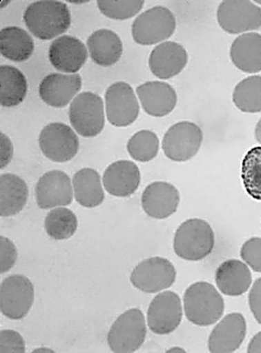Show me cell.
Returning a JSON list of instances; mask_svg holds the SVG:
<instances>
[{
  "instance_id": "obj_23",
  "label": "cell",
  "mask_w": 261,
  "mask_h": 353,
  "mask_svg": "<svg viewBox=\"0 0 261 353\" xmlns=\"http://www.w3.org/2000/svg\"><path fill=\"white\" fill-rule=\"evenodd\" d=\"M90 58L104 68L114 65L122 58L123 43L117 33L108 29H99L86 41Z\"/></svg>"
},
{
  "instance_id": "obj_9",
  "label": "cell",
  "mask_w": 261,
  "mask_h": 353,
  "mask_svg": "<svg viewBox=\"0 0 261 353\" xmlns=\"http://www.w3.org/2000/svg\"><path fill=\"white\" fill-rule=\"evenodd\" d=\"M217 21L231 34L253 32L261 28V8L249 0H225L217 9Z\"/></svg>"
},
{
  "instance_id": "obj_28",
  "label": "cell",
  "mask_w": 261,
  "mask_h": 353,
  "mask_svg": "<svg viewBox=\"0 0 261 353\" xmlns=\"http://www.w3.org/2000/svg\"><path fill=\"white\" fill-rule=\"evenodd\" d=\"M0 104L3 108H16L25 101L28 82L25 74L12 65L0 66Z\"/></svg>"
},
{
  "instance_id": "obj_4",
  "label": "cell",
  "mask_w": 261,
  "mask_h": 353,
  "mask_svg": "<svg viewBox=\"0 0 261 353\" xmlns=\"http://www.w3.org/2000/svg\"><path fill=\"white\" fill-rule=\"evenodd\" d=\"M146 320L139 308L119 314L108 332V345L114 353H132L141 349L146 339Z\"/></svg>"
},
{
  "instance_id": "obj_35",
  "label": "cell",
  "mask_w": 261,
  "mask_h": 353,
  "mask_svg": "<svg viewBox=\"0 0 261 353\" xmlns=\"http://www.w3.org/2000/svg\"><path fill=\"white\" fill-rule=\"evenodd\" d=\"M0 352L25 353L26 342L23 336L18 331L12 329L0 331Z\"/></svg>"
},
{
  "instance_id": "obj_20",
  "label": "cell",
  "mask_w": 261,
  "mask_h": 353,
  "mask_svg": "<svg viewBox=\"0 0 261 353\" xmlns=\"http://www.w3.org/2000/svg\"><path fill=\"white\" fill-rule=\"evenodd\" d=\"M137 95L145 113L153 117L168 115L177 104L175 88L162 81L143 83L137 86Z\"/></svg>"
},
{
  "instance_id": "obj_18",
  "label": "cell",
  "mask_w": 261,
  "mask_h": 353,
  "mask_svg": "<svg viewBox=\"0 0 261 353\" xmlns=\"http://www.w3.org/2000/svg\"><path fill=\"white\" fill-rule=\"evenodd\" d=\"M181 196L170 182H152L145 188L141 198L143 211L155 220L170 218L177 211Z\"/></svg>"
},
{
  "instance_id": "obj_41",
  "label": "cell",
  "mask_w": 261,
  "mask_h": 353,
  "mask_svg": "<svg viewBox=\"0 0 261 353\" xmlns=\"http://www.w3.org/2000/svg\"><path fill=\"white\" fill-rule=\"evenodd\" d=\"M34 352H55L50 347H37L35 349Z\"/></svg>"
},
{
  "instance_id": "obj_10",
  "label": "cell",
  "mask_w": 261,
  "mask_h": 353,
  "mask_svg": "<svg viewBox=\"0 0 261 353\" xmlns=\"http://www.w3.org/2000/svg\"><path fill=\"white\" fill-rule=\"evenodd\" d=\"M130 281V284L141 292H161L175 283V266L164 257H148L134 268Z\"/></svg>"
},
{
  "instance_id": "obj_38",
  "label": "cell",
  "mask_w": 261,
  "mask_h": 353,
  "mask_svg": "<svg viewBox=\"0 0 261 353\" xmlns=\"http://www.w3.org/2000/svg\"><path fill=\"white\" fill-rule=\"evenodd\" d=\"M0 169L6 168L9 163H12V157H14V146H12L10 138L0 132Z\"/></svg>"
},
{
  "instance_id": "obj_8",
  "label": "cell",
  "mask_w": 261,
  "mask_h": 353,
  "mask_svg": "<svg viewBox=\"0 0 261 353\" xmlns=\"http://www.w3.org/2000/svg\"><path fill=\"white\" fill-rule=\"evenodd\" d=\"M35 301L32 281L23 275L8 276L0 285V312L12 320H21L29 314Z\"/></svg>"
},
{
  "instance_id": "obj_14",
  "label": "cell",
  "mask_w": 261,
  "mask_h": 353,
  "mask_svg": "<svg viewBox=\"0 0 261 353\" xmlns=\"http://www.w3.org/2000/svg\"><path fill=\"white\" fill-rule=\"evenodd\" d=\"M35 194L37 205L40 209L68 207L75 198L72 180L64 171H48L37 182Z\"/></svg>"
},
{
  "instance_id": "obj_42",
  "label": "cell",
  "mask_w": 261,
  "mask_h": 353,
  "mask_svg": "<svg viewBox=\"0 0 261 353\" xmlns=\"http://www.w3.org/2000/svg\"><path fill=\"white\" fill-rule=\"evenodd\" d=\"M166 352H186V350H185V349H183V347H171V349H168V350H167Z\"/></svg>"
},
{
  "instance_id": "obj_22",
  "label": "cell",
  "mask_w": 261,
  "mask_h": 353,
  "mask_svg": "<svg viewBox=\"0 0 261 353\" xmlns=\"http://www.w3.org/2000/svg\"><path fill=\"white\" fill-rule=\"evenodd\" d=\"M215 283L222 294L231 297L244 295L253 284L250 268L239 259H227L217 268Z\"/></svg>"
},
{
  "instance_id": "obj_2",
  "label": "cell",
  "mask_w": 261,
  "mask_h": 353,
  "mask_svg": "<svg viewBox=\"0 0 261 353\" xmlns=\"http://www.w3.org/2000/svg\"><path fill=\"white\" fill-rule=\"evenodd\" d=\"M183 308L189 323L200 327L215 325L225 312V301L214 285L197 281L187 287Z\"/></svg>"
},
{
  "instance_id": "obj_36",
  "label": "cell",
  "mask_w": 261,
  "mask_h": 353,
  "mask_svg": "<svg viewBox=\"0 0 261 353\" xmlns=\"http://www.w3.org/2000/svg\"><path fill=\"white\" fill-rule=\"evenodd\" d=\"M17 248L8 237L0 236V273L5 274L14 268L17 262Z\"/></svg>"
},
{
  "instance_id": "obj_29",
  "label": "cell",
  "mask_w": 261,
  "mask_h": 353,
  "mask_svg": "<svg viewBox=\"0 0 261 353\" xmlns=\"http://www.w3.org/2000/svg\"><path fill=\"white\" fill-rule=\"evenodd\" d=\"M45 230L52 240H69L78 230V218L67 207L55 208L46 215Z\"/></svg>"
},
{
  "instance_id": "obj_17",
  "label": "cell",
  "mask_w": 261,
  "mask_h": 353,
  "mask_svg": "<svg viewBox=\"0 0 261 353\" xmlns=\"http://www.w3.org/2000/svg\"><path fill=\"white\" fill-rule=\"evenodd\" d=\"M247 334V321L239 312L226 314L215 325L209 338L211 353H231L242 347Z\"/></svg>"
},
{
  "instance_id": "obj_13",
  "label": "cell",
  "mask_w": 261,
  "mask_h": 353,
  "mask_svg": "<svg viewBox=\"0 0 261 353\" xmlns=\"http://www.w3.org/2000/svg\"><path fill=\"white\" fill-rule=\"evenodd\" d=\"M184 308L180 296L174 292H161L151 301L148 327L153 334L166 336L180 327Z\"/></svg>"
},
{
  "instance_id": "obj_19",
  "label": "cell",
  "mask_w": 261,
  "mask_h": 353,
  "mask_svg": "<svg viewBox=\"0 0 261 353\" xmlns=\"http://www.w3.org/2000/svg\"><path fill=\"white\" fill-rule=\"evenodd\" d=\"M188 53L186 49L174 41L157 44L150 54L148 65L153 75L161 80L176 77L186 68Z\"/></svg>"
},
{
  "instance_id": "obj_32",
  "label": "cell",
  "mask_w": 261,
  "mask_h": 353,
  "mask_svg": "<svg viewBox=\"0 0 261 353\" xmlns=\"http://www.w3.org/2000/svg\"><path fill=\"white\" fill-rule=\"evenodd\" d=\"M126 149L132 159L148 163L159 154L160 139L152 130H139L128 139Z\"/></svg>"
},
{
  "instance_id": "obj_26",
  "label": "cell",
  "mask_w": 261,
  "mask_h": 353,
  "mask_svg": "<svg viewBox=\"0 0 261 353\" xmlns=\"http://www.w3.org/2000/svg\"><path fill=\"white\" fill-rule=\"evenodd\" d=\"M75 201L81 207L93 209L104 201V185L101 176L92 168H82L75 172L72 178Z\"/></svg>"
},
{
  "instance_id": "obj_5",
  "label": "cell",
  "mask_w": 261,
  "mask_h": 353,
  "mask_svg": "<svg viewBox=\"0 0 261 353\" xmlns=\"http://www.w3.org/2000/svg\"><path fill=\"white\" fill-rule=\"evenodd\" d=\"M106 105L93 92H82L69 108V119L75 132L86 138L97 137L106 125Z\"/></svg>"
},
{
  "instance_id": "obj_37",
  "label": "cell",
  "mask_w": 261,
  "mask_h": 353,
  "mask_svg": "<svg viewBox=\"0 0 261 353\" xmlns=\"http://www.w3.org/2000/svg\"><path fill=\"white\" fill-rule=\"evenodd\" d=\"M248 303H249L250 312L253 314L255 321L261 325V277L255 279L250 288Z\"/></svg>"
},
{
  "instance_id": "obj_16",
  "label": "cell",
  "mask_w": 261,
  "mask_h": 353,
  "mask_svg": "<svg viewBox=\"0 0 261 353\" xmlns=\"http://www.w3.org/2000/svg\"><path fill=\"white\" fill-rule=\"evenodd\" d=\"M81 88L82 77L78 73H51L40 82L39 97L51 108H64L80 94Z\"/></svg>"
},
{
  "instance_id": "obj_39",
  "label": "cell",
  "mask_w": 261,
  "mask_h": 353,
  "mask_svg": "<svg viewBox=\"0 0 261 353\" xmlns=\"http://www.w3.org/2000/svg\"><path fill=\"white\" fill-rule=\"evenodd\" d=\"M248 353H260L261 352V331L250 340L247 349Z\"/></svg>"
},
{
  "instance_id": "obj_30",
  "label": "cell",
  "mask_w": 261,
  "mask_h": 353,
  "mask_svg": "<svg viewBox=\"0 0 261 353\" xmlns=\"http://www.w3.org/2000/svg\"><path fill=\"white\" fill-rule=\"evenodd\" d=\"M233 102L244 113H260L261 75H251L240 81L233 90Z\"/></svg>"
},
{
  "instance_id": "obj_7",
  "label": "cell",
  "mask_w": 261,
  "mask_h": 353,
  "mask_svg": "<svg viewBox=\"0 0 261 353\" xmlns=\"http://www.w3.org/2000/svg\"><path fill=\"white\" fill-rule=\"evenodd\" d=\"M203 132L192 121H180L165 132L162 148L172 161L185 163L198 154L203 143Z\"/></svg>"
},
{
  "instance_id": "obj_33",
  "label": "cell",
  "mask_w": 261,
  "mask_h": 353,
  "mask_svg": "<svg viewBox=\"0 0 261 353\" xmlns=\"http://www.w3.org/2000/svg\"><path fill=\"white\" fill-rule=\"evenodd\" d=\"M104 16L113 20H128L137 16L144 7L143 0H99L97 3Z\"/></svg>"
},
{
  "instance_id": "obj_24",
  "label": "cell",
  "mask_w": 261,
  "mask_h": 353,
  "mask_svg": "<svg viewBox=\"0 0 261 353\" xmlns=\"http://www.w3.org/2000/svg\"><path fill=\"white\" fill-rule=\"evenodd\" d=\"M231 59L233 65L244 73L261 71V34L248 32L233 40L231 47Z\"/></svg>"
},
{
  "instance_id": "obj_43",
  "label": "cell",
  "mask_w": 261,
  "mask_h": 353,
  "mask_svg": "<svg viewBox=\"0 0 261 353\" xmlns=\"http://www.w3.org/2000/svg\"><path fill=\"white\" fill-rule=\"evenodd\" d=\"M253 3H255V5H257V6H258V5L261 6V0H255V1H253Z\"/></svg>"
},
{
  "instance_id": "obj_31",
  "label": "cell",
  "mask_w": 261,
  "mask_h": 353,
  "mask_svg": "<svg viewBox=\"0 0 261 353\" xmlns=\"http://www.w3.org/2000/svg\"><path fill=\"white\" fill-rule=\"evenodd\" d=\"M242 180L248 196L261 201V146L253 147L244 154Z\"/></svg>"
},
{
  "instance_id": "obj_15",
  "label": "cell",
  "mask_w": 261,
  "mask_h": 353,
  "mask_svg": "<svg viewBox=\"0 0 261 353\" xmlns=\"http://www.w3.org/2000/svg\"><path fill=\"white\" fill-rule=\"evenodd\" d=\"M89 51L80 39L61 36L55 39L49 47L48 58L51 65L66 74L78 73L86 63Z\"/></svg>"
},
{
  "instance_id": "obj_27",
  "label": "cell",
  "mask_w": 261,
  "mask_h": 353,
  "mask_svg": "<svg viewBox=\"0 0 261 353\" xmlns=\"http://www.w3.org/2000/svg\"><path fill=\"white\" fill-rule=\"evenodd\" d=\"M34 51V39L23 28L10 26L0 31V52L7 60L26 62Z\"/></svg>"
},
{
  "instance_id": "obj_11",
  "label": "cell",
  "mask_w": 261,
  "mask_h": 353,
  "mask_svg": "<svg viewBox=\"0 0 261 353\" xmlns=\"http://www.w3.org/2000/svg\"><path fill=\"white\" fill-rule=\"evenodd\" d=\"M42 154L53 163H67L77 156L80 147L75 130L64 123H50L42 128L39 135Z\"/></svg>"
},
{
  "instance_id": "obj_40",
  "label": "cell",
  "mask_w": 261,
  "mask_h": 353,
  "mask_svg": "<svg viewBox=\"0 0 261 353\" xmlns=\"http://www.w3.org/2000/svg\"><path fill=\"white\" fill-rule=\"evenodd\" d=\"M255 141H258L261 146V119H259L258 123H257V125H255Z\"/></svg>"
},
{
  "instance_id": "obj_6",
  "label": "cell",
  "mask_w": 261,
  "mask_h": 353,
  "mask_svg": "<svg viewBox=\"0 0 261 353\" xmlns=\"http://www.w3.org/2000/svg\"><path fill=\"white\" fill-rule=\"evenodd\" d=\"M176 30L175 16L164 6H155L135 18L132 25L134 41L154 46L166 41Z\"/></svg>"
},
{
  "instance_id": "obj_1",
  "label": "cell",
  "mask_w": 261,
  "mask_h": 353,
  "mask_svg": "<svg viewBox=\"0 0 261 353\" xmlns=\"http://www.w3.org/2000/svg\"><path fill=\"white\" fill-rule=\"evenodd\" d=\"M23 21L32 36L46 41L67 32L71 26V12L62 1L40 0L27 6Z\"/></svg>"
},
{
  "instance_id": "obj_34",
  "label": "cell",
  "mask_w": 261,
  "mask_h": 353,
  "mask_svg": "<svg viewBox=\"0 0 261 353\" xmlns=\"http://www.w3.org/2000/svg\"><path fill=\"white\" fill-rule=\"evenodd\" d=\"M240 257L253 272L261 273V237H251L242 244Z\"/></svg>"
},
{
  "instance_id": "obj_3",
  "label": "cell",
  "mask_w": 261,
  "mask_h": 353,
  "mask_svg": "<svg viewBox=\"0 0 261 353\" xmlns=\"http://www.w3.org/2000/svg\"><path fill=\"white\" fill-rule=\"evenodd\" d=\"M174 252L189 262L206 259L215 248V233L209 222L189 219L178 226L174 236Z\"/></svg>"
},
{
  "instance_id": "obj_21",
  "label": "cell",
  "mask_w": 261,
  "mask_h": 353,
  "mask_svg": "<svg viewBox=\"0 0 261 353\" xmlns=\"http://www.w3.org/2000/svg\"><path fill=\"white\" fill-rule=\"evenodd\" d=\"M103 185L106 192L117 198H128L137 192L141 183V171L130 160L112 163L103 174Z\"/></svg>"
},
{
  "instance_id": "obj_12",
  "label": "cell",
  "mask_w": 261,
  "mask_h": 353,
  "mask_svg": "<svg viewBox=\"0 0 261 353\" xmlns=\"http://www.w3.org/2000/svg\"><path fill=\"white\" fill-rule=\"evenodd\" d=\"M104 105L106 119L115 127L130 126L139 115L137 92L126 82H115L106 88Z\"/></svg>"
},
{
  "instance_id": "obj_25",
  "label": "cell",
  "mask_w": 261,
  "mask_h": 353,
  "mask_svg": "<svg viewBox=\"0 0 261 353\" xmlns=\"http://www.w3.org/2000/svg\"><path fill=\"white\" fill-rule=\"evenodd\" d=\"M28 185L23 178L14 174L0 176V215L3 218L21 212L28 201Z\"/></svg>"
}]
</instances>
